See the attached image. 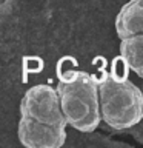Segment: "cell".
I'll return each instance as SVG.
<instances>
[{
	"label": "cell",
	"mask_w": 143,
	"mask_h": 148,
	"mask_svg": "<svg viewBox=\"0 0 143 148\" xmlns=\"http://www.w3.org/2000/svg\"><path fill=\"white\" fill-rule=\"evenodd\" d=\"M66 117L59 92L51 85L31 86L20 100L17 136L28 148H60L66 142Z\"/></svg>",
	"instance_id": "1"
},
{
	"label": "cell",
	"mask_w": 143,
	"mask_h": 148,
	"mask_svg": "<svg viewBox=\"0 0 143 148\" xmlns=\"http://www.w3.org/2000/svg\"><path fill=\"white\" fill-rule=\"evenodd\" d=\"M62 111L69 127L92 133L101 122L99 80L86 71L69 69L60 74L57 83Z\"/></svg>",
	"instance_id": "2"
},
{
	"label": "cell",
	"mask_w": 143,
	"mask_h": 148,
	"mask_svg": "<svg viewBox=\"0 0 143 148\" xmlns=\"http://www.w3.org/2000/svg\"><path fill=\"white\" fill-rule=\"evenodd\" d=\"M101 120L114 130H128L143 119V92L126 74L105 73L99 80Z\"/></svg>",
	"instance_id": "3"
},
{
	"label": "cell",
	"mask_w": 143,
	"mask_h": 148,
	"mask_svg": "<svg viewBox=\"0 0 143 148\" xmlns=\"http://www.w3.org/2000/svg\"><path fill=\"white\" fill-rule=\"evenodd\" d=\"M114 25L120 40L143 34V0H129L125 3L115 17Z\"/></svg>",
	"instance_id": "4"
},
{
	"label": "cell",
	"mask_w": 143,
	"mask_h": 148,
	"mask_svg": "<svg viewBox=\"0 0 143 148\" xmlns=\"http://www.w3.org/2000/svg\"><path fill=\"white\" fill-rule=\"evenodd\" d=\"M120 60L143 79V34L125 37L120 42Z\"/></svg>",
	"instance_id": "5"
}]
</instances>
